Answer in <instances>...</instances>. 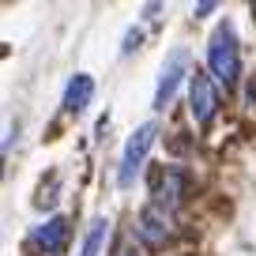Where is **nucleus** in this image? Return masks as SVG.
I'll return each instance as SVG.
<instances>
[{
  "instance_id": "obj_1",
  "label": "nucleus",
  "mask_w": 256,
  "mask_h": 256,
  "mask_svg": "<svg viewBox=\"0 0 256 256\" xmlns=\"http://www.w3.org/2000/svg\"><path fill=\"white\" fill-rule=\"evenodd\" d=\"M208 72L226 90H234L241 80V49H238V30H234L230 19H222L208 38Z\"/></svg>"
},
{
  "instance_id": "obj_2",
  "label": "nucleus",
  "mask_w": 256,
  "mask_h": 256,
  "mask_svg": "<svg viewBox=\"0 0 256 256\" xmlns=\"http://www.w3.org/2000/svg\"><path fill=\"white\" fill-rule=\"evenodd\" d=\"M154 136H158V124H154V120L140 124L136 132L128 136L124 151H120V162H117V184H120V188L136 184V174L144 170V162H147V151L154 147Z\"/></svg>"
},
{
  "instance_id": "obj_3",
  "label": "nucleus",
  "mask_w": 256,
  "mask_h": 256,
  "mask_svg": "<svg viewBox=\"0 0 256 256\" xmlns=\"http://www.w3.org/2000/svg\"><path fill=\"white\" fill-rule=\"evenodd\" d=\"M192 60H188V49H174V53L162 60L158 68V83H154V110H166L170 102H174L177 87H181L184 80H192Z\"/></svg>"
},
{
  "instance_id": "obj_4",
  "label": "nucleus",
  "mask_w": 256,
  "mask_h": 256,
  "mask_svg": "<svg viewBox=\"0 0 256 256\" xmlns=\"http://www.w3.org/2000/svg\"><path fill=\"white\" fill-rule=\"evenodd\" d=\"M132 238H136L144 248H151V252L166 248V241L174 238V222H170V211H162L158 204H147V208L136 215V226H132Z\"/></svg>"
},
{
  "instance_id": "obj_5",
  "label": "nucleus",
  "mask_w": 256,
  "mask_h": 256,
  "mask_svg": "<svg viewBox=\"0 0 256 256\" xmlns=\"http://www.w3.org/2000/svg\"><path fill=\"white\" fill-rule=\"evenodd\" d=\"M188 184H192V174L184 166H162L154 174V184H151V196L162 211H177L188 196Z\"/></svg>"
},
{
  "instance_id": "obj_6",
  "label": "nucleus",
  "mask_w": 256,
  "mask_h": 256,
  "mask_svg": "<svg viewBox=\"0 0 256 256\" xmlns=\"http://www.w3.org/2000/svg\"><path fill=\"white\" fill-rule=\"evenodd\" d=\"M68 241H72V222L64 215H53L42 226H34V234L26 238V248H30L34 256H64Z\"/></svg>"
},
{
  "instance_id": "obj_7",
  "label": "nucleus",
  "mask_w": 256,
  "mask_h": 256,
  "mask_svg": "<svg viewBox=\"0 0 256 256\" xmlns=\"http://www.w3.org/2000/svg\"><path fill=\"white\" fill-rule=\"evenodd\" d=\"M188 110H192V117H196V124H211L215 120V113H218V87H215V80H211V72H192V80H188Z\"/></svg>"
},
{
  "instance_id": "obj_8",
  "label": "nucleus",
  "mask_w": 256,
  "mask_h": 256,
  "mask_svg": "<svg viewBox=\"0 0 256 256\" xmlns=\"http://www.w3.org/2000/svg\"><path fill=\"white\" fill-rule=\"evenodd\" d=\"M90 102H94V80L87 72H76L68 80V87H64V113L80 117V113H87Z\"/></svg>"
},
{
  "instance_id": "obj_9",
  "label": "nucleus",
  "mask_w": 256,
  "mask_h": 256,
  "mask_svg": "<svg viewBox=\"0 0 256 256\" xmlns=\"http://www.w3.org/2000/svg\"><path fill=\"white\" fill-rule=\"evenodd\" d=\"M106 238H110V218L98 215L94 222H90V230H87V238H83V245H80V256H102Z\"/></svg>"
},
{
  "instance_id": "obj_10",
  "label": "nucleus",
  "mask_w": 256,
  "mask_h": 256,
  "mask_svg": "<svg viewBox=\"0 0 256 256\" xmlns=\"http://www.w3.org/2000/svg\"><path fill=\"white\" fill-rule=\"evenodd\" d=\"M140 38H144L140 30H128V34H124V46H120V53H132V49L140 46Z\"/></svg>"
},
{
  "instance_id": "obj_11",
  "label": "nucleus",
  "mask_w": 256,
  "mask_h": 256,
  "mask_svg": "<svg viewBox=\"0 0 256 256\" xmlns=\"http://www.w3.org/2000/svg\"><path fill=\"white\" fill-rule=\"evenodd\" d=\"M113 256H140V252H136V248H132V245H120V248H117V252H113Z\"/></svg>"
},
{
  "instance_id": "obj_12",
  "label": "nucleus",
  "mask_w": 256,
  "mask_h": 256,
  "mask_svg": "<svg viewBox=\"0 0 256 256\" xmlns=\"http://www.w3.org/2000/svg\"><path fill=\"white\" fill-rule=\"evenodd\" d=\"M252 12H256V4H252Z\"/></svg>"
}]
</instances>
